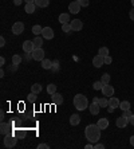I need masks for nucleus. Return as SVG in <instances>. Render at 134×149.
Listing matches in <instances>:
<instances>
[{"label":"nucleus","instance_id":"13","mask_svg":"<svg viewBox=\"0 0 134 149\" xmlns=\"http://www.w3.org/2000/svg\"><path fill=\"white\" fill-rule=\"evenodd\" d=\"M51 102L54 105H60L63 102V97H62V94H59V93H54L51 95Z\"/></svg>","mask_w":134,"mask_h":149},{"label":"nucleus","instance_id":"31","mask_svg":"<svg viewBox=\"0 0 134 149\" xmlns=\"http://www.w3.org/2000/svg\"><path fill=\"white\" fill-rule=\"evenodd\" d=\"M98 104H99L101 108H106V106H109V100H106L105 95H103L102 98H99V102H98Z\"/></svg>","mask_w":134,"mask_h":149},{"label":"nucleus","instance_id":"40","mask_svg":"<svg viewBox=\"0 0 134 149\" xmlns=\"http://www.w3.org/2000/svg\"><path fill=\"white\" fill-rule=\"evenodd\" d=\"M129 16H130V19L134 22V7L130 10V12H129Z\"/></svg>","mask_w":134,"mask_h":149},{"label":"nucleus","instance_id":"29","mask_svg":"<svg viewBox=\"0 0 134 149\" xmlns=\"http://www.w3.org/2000/svg\"><path fill=\"white\" fill-rule=\"evenodd\" d=\"M101 82L103 83V85H107V83H110V74L105 73L102 75V78H101Z\"/></svg>","mask_w":134,"mask_h":149},{"label":"nucleus","instance_id":"48","mask_svg":"<svg viewBox=\"0 0 134 149\" xmlns=\"http://www.w3.org/2000/svg\"><path fill=\"white\" fill-rule=\"evenodd\" d=\"M130 145L134 146V136H131V137H130Z\"/></svg>","mask_w":134,"mask_h":149},{"label":"nucleus","instance_id":"43","mask_svg":"<svg viewBox=\"0 0 134 149\" xmlns=\"http://www.w3.org/2000/svg\"><path fill=\"white\" fill-rule=\"evenodd\" d=\"M58 65H59V62L58 61H54V62H52V67H54V69H58Z\"/></svg>","mask_w":134,"mask_h":149},{"label":"nucleus","instance_id":"6","mask_svg":"<svg viewBox=\"0 0 134 149\" xmlns=\"http://www.w3.org/2000/svg\"><path fill=\"white\" fill-rule=\"evenodd\" d=\"M103 93V95L105 97H113L114 95V87L113 86H110V83H107V85H103V87H102V90H101Z\"/></svg>","mask_w":134,"mask_h":149},{"label":"nucleus","instance_id":"45","mask_svg":"<svg viewBox=\"0 0 134 149\" xmlns=\"http://www.w3.org/2000/svg\"><path fill=\"white\" fill-rule=\"evenodd\" d=\"M129 124L134 125V114H133V116H131V117H129Z\"/></svg>","mask_w":134,"mask_h":149},{"label":"nucleus","instance_id":"22","mask_svg":"<svg viewBox=\"0 0 134 149\" xmlns=\"http://www.w3.org/2000/svg\"><path fill=\"white\" fill-rule=\"evenodd\" d=\"M42 67H43V69L44 70H48V69H52V62L51 61H50V59H43V61H42Z\"/></svg>","mask_w":134,"mask_h":149},{"label":"nucleus","instance_id":"2","mask_svg":"<svg viewBox=\"0 0 134 149\" xmlns=\"http://www.w3.org/2000/svg\"><path fill=\"white\" fill-rule=\"evenodd\" d=\"M72 102H74V106H75L76 110H85V109L89 108V101L83 94H76Z\"/></svg>","mask_w":134,"mask_h":149},{"label":"nucleus","instance_id":"28","mask_svg":"<svg viewBox=\"0 0 134 149\" xmlns=\"http://www.w3.org/2000/svg\"><path fill=\"white\" fill-rule=\"evenodd\" d=\"M98 55L103 56V58H105V56H107V55H109V49H107V47H101V49L98 50Z\"/></svg>","mask_w":134,"mask_h":149},{"label":"nucleus","instance_id":"9","mask_svg":"<svg viewBox=\"0 0 134 149\" xmlns=\"http://www.w3.org/2000/svg\"><path fill=\"white\" fill-rule=\"evenodd\" d=\"M42 36L44 39H52L54 38V31H52V28L51 27H43Z\"/></svg>","mask_w":134,"mask_h":149},{"label":"nucleus","instance_id":"4","mask_svg":"<svg viewBox=\"0 0 134 149\" xmlns=\"http://www.w3.org/2000/svg\"><path fill=\"white\" fill-rule=\"evenodd\" d=\"M23 31H24V23L23 22H16V23H14V26H12V32H14L15 35L23 34Z\"/></svg>","mask_w":134,"mask_h":149},{"label":"nucleus","instance_id":"30","mask_svg":"<svg viewBox=\"0 0 134 149\" xmlns=\"http://www.w3.org/2000/svg\"><path fill=\"white\" fill-rule=\"evenodd\" d=\"M47 93L50 94V95H52L54 93H56V86L54 85V83H50L47 86Z\"/></svg>","mask_w":134,"mask_h":149},{"label":"nucleus","instance_id":"15","mask_svg":"<svg viewBox=\"0 0 134 149\" xmlns=\"http://www.w3.org/2000/svg\"><path fill=\"white\" fill-rule=\"evenodd\" d=\"M97 125H98L102 130H105V129L109 128V120H107V118H99L98 122H97Z\"/></svg>","mask_w":134,"mask_h":149},{"label":"nucleus","instance_id":"44","mask_svg":"<svg viewBox=\"0 0 134 149\" xmlns=\"http://www.w3.org/2000/svg\"><path fill=\"white\" fill-rule=\"evenodd\" d=\"M22 3H23V0H14V4H15V6H20Z\"/></svg>","mask_w":134,"mask_h":149},{"label":"nucleus","instance_id":"46","mask_svg":"<svg viewBox=\"0 0 134 149\" xmlns=\"http://www.w3.org/2000/svg\"><path fill=\"white\" fill-rule=\"evenodd\" d=\"M4 63H6V59H4V56H1V58H0V65L3 66Z\"/></svg>","mask_w":134,"mask_h":149},{"label":"nucleus","instance_id":"7","mask_svg":"<svg viewBox=\"0 0 134 149\" xmlns=\"http://www.w3.org/2000/svg\"><path fill=\"white\" fill-rule=\"evenodd\" d=\"M32 56H34L35 61L42 62V61L44 59V51H43V49H35L34 51H32Z\"/></svg>","mask_w":134,"mask_h":149},{"label":"nucleus","instance_id":"5","mask_svg":"<svg viewBox=\"0 0 134 149\" xmlns=\"http://www.w3.org/2000/svg\"><path fill=\"white\" fill-rule=\"evenodd\" d=\"M70 24H71V28H72V31H82L83 30V22L82 20H79V19H74L72 22H70Z\"/></svg>","mask_w":134,"mask_h":149},{"label":"nucleus","instance_id":"50","mask_svg":"<svg viewBox=\"0 0 134 149\" xmlns=\"http://www.w3.org/2000/svg\"><path fill=\"white\" fill-rule=\"evenodd\" d=\"M0 77H1V78L4 77V70H0Z\"/></svg>","mask_w":134,"mask_h":149},{"label":"nucleus","instance_id":"14","mask_svg":"<svg viewBox=\"0 0 134 149\" xmlns=\"http://www.w3.org/2000/svg\"><path fill=\"white\" fill-rule=\"evenodd\" d=\"M99 109H101V106H99L98 102H93V104L89 106V110H90V113H91L93 116L98 114V113H99Z\"/></svg>","mask_w":134,"mask_h":149},{"label":"nucleus","instance_id":"18","mask_svg":"<svg viewBox=\"0 0 134 149\" xmlns=\"http://www.w3.org/2000/svg\"><path fill=\"white\" fill-rule=\"evenodd\" d=\"M70 124H71L72 126H76V125L81 124V117H79V114H72L71 117H70Z\"/></svg>","mask_w":134,"mask_h":149},{"label":"nucleus","instance_id":"49","mask_svg":"<svg viewBox=\"0 0 134 149\" xmlns=\"http://www.w3.org/2000/svg\"><path fill=\"white\" fill-rule=\"evenodd\" d=\"M93 102H99V98H98V97H94Z\"/></svg>","mask_w":134,"mask_h":149},{"label":"nucleus","instance_id":"41","mask_svg":"<svg viewBox=\"0 0 134 149\" xmlns=\"http://www.w3.org/2000/svg\"><path fill=\"white\" fill-rule=\"evenodd\" d=\"M0 46H1V47H4V46H6V39H4L3 36L0 38Z\"/></svg>","mask_w":134,"mask_h":149},{"label":"nucleus","instance_id":"25","mask_svg":"<svg viewBox=\"0 0 134 149\" xmlns=\"http://www.w3.org/2000/svg\"><path fill=\"white\" fill-rule=\"evenodd\" d=\"M42 31H43V27H40L39 24H35L34 27H32V34H34L35 36H39V35L42 34Z\"/></svg>","mask_w":134,"mask_h":149},{"label":"nucleus","instance_id":"39","mask_svg":"<svg viewBox=\"0 0 134 149\" xmlns=\"http://www.w3.org/2000/svg\"><path fill=\"white\" fill-rule=\"evenodd\" d=\"M105 145L103 144H94V149H103Z\"/></svg>","mask_w":134,"mask_h":149},{"label":"nucleus","instance_id":"38","mask_svg":"<svg viewBox=\"0 0 134 149\" xmlns=\"http://www.w3.org/2000/svg\"><path fill=\"white\" fill-rule=\"evenodd\" d=\"M48 148H50V146H48L47 144H43V142L38 145V149H48Z\"/></svg>","mask_w":134,"mask_h":149},{"label":"nucleus","instance_id":"12","mask_svg":"<svg viewBox=\"0 0 134 149\" xmlns=\"http://www.w3.org/2000/svg\"><path fill=\"white\" fill-rule=\"evenodd\" d=\"M35 50V46H34V42L32 40H26L23 43V51L24 52H32Z\"/></svg>","mask_w":134,"mask_h":149},{"label":"nucleus","instance_id":"23","mask_svg":"<svg viewBox=\"0 0 134 149\" xmlns=\"http://www.w3.org/2000/svg\"><path fill=\"white\" fill-rule=\"evenodd\" d=\"M119 109L122 111H125V110H129V109H131V105H130V102L129 101H122L119 104Z\"/></svg>","mask_w":134,"mask_h":149},{"label":"nucleus","instance_id":"27","mask_svg":"<svg viewBox=\"0 0 134 149\" xmlns=\"http://www.w3.org/2000/svg\"><path fill=\"white\" fill-rule=\"evenodd\" d=\"M22 63V56L19 55V54H15V55H12V65H16V66H19Z\"/></svg>","mask_w":134,"mask_h":149},{"label":"nucleus","instance_id":"11","mask_svg":"<svg viewBox=\"0 0 134 149\" xmlns=\"http://www.w3.org/2000/svg\"><path fill=\"white\" fill-rule=\"evenodd\" d=\"M69 11L71 14H78L79 11H81V4L78 1H71L69 4Z\"/></svg>","mask_w":134,"mask_h":149},{"label":"nucleus","instance_id":"37","mask_svg":"<svg viewBox=\"0 0 134 149\" xmlns=\"http://www.w3.org/2000/svg\"><path fill=\"white\" fill-rule=\"evenodd\" d=\"M122 116H124V117H126V118H129V117H131V116H133V113H131V110L129 109V110H125Z\"/></svg>","mask_w":134,"mask_h":149},{"label":"nucleus","instance_id":"36","mask_svg":"<svg viewBox=\"0 0 134 149\" xmlns=\"http://www.w3.org/2000/svg\"><path fill=\"white\" fill-rule=\"evenodd\" d=\"M105 65H110L111 62H113V59H111V56L110 55H107V56H105Z\"/></svg>","mask_w":134,"mask_h":149},{"label":"nucleus","instance_id":"24","mask_svg":"<svg viewBox=\"0 0 134 149\" xmlns=\"http://www.w3.org/2000/svg\"><path fill=\"white\" fill-rule=\"evenodd\" d=\"M32 42H34L35 49H42V46H43V39H42L40 36H35V39Z\"/></svg>","mask_w":134,"mask_h":149},{"label":"nucleus","instance_id":"35","mask_svg":"<svg viewBox=\"0 0 134 149\" xmlns=\"http://www.w3.org/2000/svg\"><path fill=\"white\" fill-rule=\"evenodd\" d=\"M78 3L81 4V7H89L90 1L89 0H78Z\"/></svg>","mask_w":134,"mask_h":149},{"label":"nucleus","instance_id":"1","mask_svg":"<svg viewBox=\"0 0 134 149\" xmlns=\"http://www.w3.org/2000/svg\"><path fill=\"white\" fill-rule=\"evenodd\" d=\"M101 130H102V129H101L97 124L95 125L90 124V125H87L86 129H85V137H86V140L89 142L97 144L101 139Z\"/></svg>","mask_w":134,"mask_h":149},{"label":"nucleus","instance_id":"10","mask_svg":"<svg viewBox=\"0 0 134 149\" xmlns=\"http://www.w3.org/2000/svg\"><path fill=\"white\" fill-rule=\"evenodd\" d=\"M93 65H94V67H97V69L102 67L103 65H105V59H103V56L95 55V56L93 58Z\"/></svg>","mask_w":134,"mask_h":149},{"label":"nucleus","instance_id":"54","mask_svg":"<svg viewBox=\"0 0 134 149\" xmlns=\"http://www.w3.org/2000/svg\"><path fill=\"white\" fill-rule=\"evenodd\" d=\"M74 1H78V0H74Z\"/></svg>","mask_w":134,"mask_h":149},{"label":"nucleus","instance_id":"3","mask_svg":"<svg viewBox=\"0 0 134 149\" xmlns=\"http://www.w3.org/2000/svg\"><path fill=\"white\" fill-rule=\"evenodd\" d=\"M16 137L15 136H12L11 133H7V134H4V140H3V144L6 148H14L15 145H16Z\"/></svg>","mask_w":134,"mask_h":149},{"label":"nucleus","instance_id":"19","mask_svg":"<svg viewBox=\"0 0 134 149\" xmlns=\"http://www.w3.org/2000/svg\"><path fill=\"white\" fill-rule=\"evenodd\" d=\"M10 129H11L10 125L6 124V122H1V125H0V133H1V134H7V133H10Z\"/></svg>","mask_w":134,"mask_h":149},{"label":"nucleus","instance_id":"52","mask_svg":"<svg viewBox=\"0 0 134 149\" xmlns=\"http://www.w3.org/2000/svg\"><path fill=\"white\" fill-rule=\"evenodd\" d=\"M113 111H114V108H111L110 106V108H109V113H113Z\"/></svg>","mask_w":134,"mask_h":149},{"label":"nucleus","instance_id":"34","mask_svg":"<svg viewBox=\"0 0 134 149\" xmlns=\"http://www.w3.org/2000/svg\"><path fill=\"white\" fill-rule=\"evenodd\" d=\"M27 100L30 101V102H35V101H36V94H35V93H32V91H31V93L28 94Z\"/></svg>","mask_w":134,"mask_h":149},{"label":"nucleus","instance_id":"26","mask_svg":"<svg viewBox=\"0 0 134 149\" xmlns=\"http://www.w3.org/2000/svg\"><path fill=\"white\" fill-rule=\"evenodd\" d=\"M31 91L35 93V94H39L42 91V85L40 83H34V85L31 86Z\"/></svg>","mask_w":134,"mask_h":149},{"label":"nucleus","instance_id":"8","mask_svg":"<svg viewBox=\"0 0 134 149\" xmlns=\"http://www.w3.org/2000/svg\"><path fill=\"white\" fill-rule=\"evenodd\" d=\"M127 124H129V118L124 117V116L118 117V118H117V121H115V125H117V128H119V129L126 128Z\"/></svg>","mask_w":134,"mask_h":149},{"label":"nucleus","instance_id":"16","mask_svg":"<svg viewBox=\"0 0 134 149\" xmlns=\"http://www.w3.org/2000/svg\"><path fill=\"white\" fill-rule=\"evenodd\" d=\"M119 104H121V101L118 100L117 97H110L109 98V106H111V108H119Z\"/></svg>","mask_w":134,"mask_h":149},{"label":"nucleus","instance_id":"17","mask_svg":"<svg viewBox=\"0 0 134 149\" xmlns=\"http://www.w3.org/2000/svg\"><path fill=\"white\" fill-rule=\"evenodd\" d=\"M35 8H36V4L35 3H26V7H24V11L27 12V14H34L35 12Z\"/></svg>","mask_w":134,"mask_h":149},{"label":"nucleus","instance_id":"33","mask_svg":"<svg viewBox=\"0 0 134 149\" xmlns=\"http://www.w3.org/2000/svg\"><path fill=\"white\" fill-rule=\"evenodd\" d=\"M93 87H94V90H102V87H103V83L101 82V81H97V82H94Z\"/></svg>","mask_w":134,"mask_h":149},{"label":"nucleus","instance_id":"42","mask_svg":"<svg viewBox=\"0 0 134 149\" xmlns=\"http://www.w3.org/2000/svg\"><path fill=\"white\" fill-rule=\"evenodd\" d=\"M93 148H94V144H91V142L87 144V145H85V149H93Z\"/></svg>","mask_w":134,"mask_h":149},{"label":"nucleus","instance_id":"53","mask_svg":"<svg viewBox=\"0 0 134 149\" xmlns=\"http://www.w3.org/2000/svg\"><path fill=\"white\" fill-rule=\"evenodd\" d=\"M131 4H133V7H134V0H131Z\"/></svg>","mask_w":134,"mask_h":149},{"label":"nucleus","instance_id":"21","mask_svg":"<svg viewBox=\"0 0 134 149\" xmlns=\"http://www.w3.org/2000/svg\"><path fill=\"white\" fill-rule=\"evenodd\" d=\"M34 3L36 4V7L44 8V7H47L48 4H50V0H35Z\"/></svg>","mask_w":134,"mask_h":149},{"label":"nucleus","instance_id":"20","mask_svg":"<svg viewBox=\"0 0 134 149\" xmlns=\"http://www.w3.org/2000/svg\"><path fill=\"white\" fill-rule=\"evenodd\" d=\"M59 22L62 23V24H65V23H70V14H60L59 15Z\"/></svg>","mask_w":134,"mask_h":149},{"label":"nucleus","instance_id":"32","mask_svg":"<svg viewBox=\"0 0 134 149\" xmlns=\"http://www.w3.org/2000/svg\"><path fill=\"white\" fill-rule=\"evenodd\" d=\"M62 31H63V32H67V34H70V32L72 31L71 24H70V23H65V24H62Z\"/></svg>","mask_w":134,"mask_h":149},{"label":"nucleus","instance_id":"47","mask_svg":"<svg viewBox=\"0 0 134 149\" xmlns=\"http://www.w3.org/2000/svg\"><path fill=\"white\" fill-rule=\"evenodd\" d=\"M0 120H1V122H3V120H4V111L3 110L0 111Z\"/></svg>","mask_w":134,"mask_h":149},{"label":"nucleus","instance_id":"51","mask_svg":"<svg viewBox=\"0 0 134 149\" xmlns=\"http://www.w3.org/2000/svg\"><path fill=\"white\" fill-rule=\"evenodd\" d=\"M24 1H26V3H34L35 0H24Z\"/></svg>","mask_w":134,"mask_h":149}]
</instances>
